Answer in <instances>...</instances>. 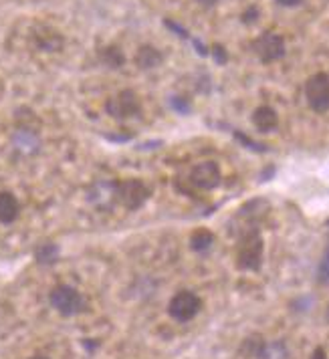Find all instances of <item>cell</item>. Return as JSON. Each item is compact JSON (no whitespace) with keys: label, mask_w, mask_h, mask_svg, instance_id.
Returning <instances> with one entry per match:
<instances>
[{"label":"cell","mask_w":329,"mask_h":359,"mask_svg":"<svg viewBox=\"0 0 329 359\" xmlns=\"http://www.w3.org/2000/svg\"><path fill=\"white\" fill-rule=\"evenodd\" d=\"M263 264V238L257 230L247 232L241 238L236 250V266L241 271H259Z\"/></svg>","instance_id":"obj_1"},{"label":"cell","mask_w":329,"mask_h":359,"mask_svg":"<svg viewBox=\"0 0 329 359\" xmlns=\"http://www.w3.org/2000/svg\"><path fill=\"white\" fill-rule=\"evenodd\" d=\"M259 15H261L259 6H248L247 11L243 13V17L241 18H243V22H245V25H253V22L259 18Z\"/></svg>","instance_id":"obj_20"},{"label":"cell","mask_w":329,"mask_h":359,"mask_svg":"<svg viewBox=\"0 0 329 359\" xmlns=\"http://www.w3.org/2000/svg\"><path fill=\"white\" fill-rule=\"evenodd\" d=\"M213 57L216 63H220V65H224L227 61H229V55H227V50H224V47H220V45H214L213 47Z\"/></svg>","instance_id":"obj_21"},{"label":"cell","mask_w":329,"mask_h":359,"mask_svg":"<svg viewBox=\"0 0 329 359\" xmlns=\"http://www.w3.org/2000/svg\"><path fill=\"white\" fill-rule=\"evenodd\" d=\"M259 359H293V355L287 343L277 339V341H264Z\"/></svg>","instance_id":"obj_13"},{"label":"cell","mask_w":329,"mask_h":359,"mask_svg":"<svg viewBox=\"0 0 329 359\" xmlns=\"http://www.w3.org/2000/svg\"><path fill=\"white\" fill-rule=\"evenodd\" d=\"M59 257V248L55 245H43L36 252H34V259L41 262V264H53Z\"/></svg>","instance_id":"obj_17"},{"label":"cell","mask_w":329,"mask_h":359,"mask_svg":"<svg viewBox=\"0 0 329 359\" xmlns=\"http://www.w3.org/2000/svg\"><path fill=\"white\" fill-rule=\"evenodd\" d=\"M253 126L259 131L269 133V131H273L279 126V115H277V111H275L273 107L261 105V107H257V109L253 111Z\"/></svg>","instance_id":"obj_9"},{"label":"cell","mask_w":329,"mask_h":359,"mask_svg":"<svg viewBox=\"0 0 329 359\" xmlns=\"http://www.w3.org/2000/svg\"><path fill=\"white\" fill-rule=\"evenodd\" d=\"M170 105H172V109H176L178 114H188V111H190V103H188V99L184 97H172L170 99Z\"/></svg>","instance_id":"obj_19"},{"label":"cell","mask_w":329,"mask_h":359,"mask_svg":"<svg viewBox=\"0 0 329 359\" xmlns=\"http://www.w3.org/2000/svg\"><path fill=\"white\" fill-rule=\"evenodd\" d=\"M281 6H287V8H291V6H299L303 0H277Z\"/></svg>","instance_id":"obj_24"},{"label":"cell","mask_w":329,"mask_h":359,"mask_svg":"<svg viewBox=\"0 0 329 359\" xmlns=\"http://www.w3.org/2000/svg\"><path fill=\"white\" fill-rule=\"evenodd\" d=\"M214 245V234L208 229H198L190 234V248L196 252H204Z\"/></svg>","instance_id":"obj_15"},{"label":"cell","mask_w":329,"mask_h":359,"mask_svg":"<svg viewBox=\"0 0 329 359\" xmlns=\"http://www.w3.org/2000/svg\"><path fill=\"white\" fill-rule=\"evenodd\" d=\"M166 27L168 29H172V31H176V33L180 34L182 39H190V33L186 31V29H182L178 22H174V20H166Z\"/></svg>","instance_id":"obj_22"},{"label":"cell","mask_w":329,"mask_h":359,"mask_svg":"<svg viewBox=\"0 0 329 359\" xmlns=\"http://www.w3.org/2000/svg\"><path fill=\"white\" fill-rule=\"evenodd\" d=\"M105 107H107V111L114 117H133V115H137L142 111L140 99L130 89H126V91L117 93L116 97L109 99Z\"/></svg>","instance_id":"obj_8"},{"label":"cell","mask_w":329,"mask_h":359,"mask_svg":"<svg viewBox=\"0 0 329 359\" xmlns=\"http://www.w3.org/2000/svg\"><path fill=\"white\" fill-rule=\"evenodd\" d=\"M18 200L8 192H0V222L11 224L18 216Z\"/></svg>","instance_id":"obj_11"},{"label":"cell","mask_w":329,"mask_h":359,"mask_svg":"<svg viewBox=\"0 0 329 359\" xmlns=\"http://www.w3.org/2000/svg\"><path fill=\"white\" fill-rule=\"evenodd\" d=\"M51 305L57 313H61L63 317H73L79 315L85 309V299L83 294L69 285H59L51 291Z\"/></svg>","instance_id":"obj_2"},{"label":"cell","mask_w":329,"mask_h":359,"mask_svg":"<svg viewBox=\"0 0 329 359\" xmlns=\"http://www.w3.org/2000/svg\"><path fill=\"white\" fill-rule=\"evenodd\" d=\"M222 174L216 162H200L190 172V182L200 190H213L220 184Z\"/></svg>","instance_id":"obj_7"},{"label":"cell","mask_w":329,"mask_h":359,"mask_svg":"<svg viewBox=\"0 0 329 359\" xmlns=\"http://www.w3.org/2000/svg\"><path fill=\"white\" fill-rule=\"evenodd\" d=\"M198 2H202V4H214V2H218V0H198Z\"/></svg>","instance_id":"obj_25"},{"label":"cell","mask_w":329,"mask_h":359,"mask_svg":"<svg viewBox=\"0 0 329 359\" xmlns=\"http://www.w3.org/2000/svg\"><path fill=\"white\" fill-rule=\"evenodd\" d=\"M263 345H264V339L259 335V333L248 335L247 339H243L241 347H239V355H241L243 359H259V353H261Z\"/></svg>","instance_id":"obj_14"},{"label":"cell","mask_w":329,"mask_h":359,"mask_svg":"<svg viewBox=\"0 0 329 359\" xmlns=\"http://www.w3.org/2000/svg\"><path fill=\"white\" fill-rule=\"evenodd\" d=\"M305 99L313 111L325 114L329 111V75L315 73L305 83Z\"/></svg>","instance_id":"obj_4"},{"label":"cell","mask_w":329,"mask_h":359,"mask_svg":"<svg viewBox=\"0 0 329 359\" xmlns=\"http://www.w3.org/2000/svg\"><path fill=\"white\" fill-rule=\"evenodd\" d=\"M99 57H101V61L109 67V69H119V67L126 63L123 53L117 49V47H105V49L99 53Z\"/></svg>","instance_id":"obj_16"},{"label":"cell","mask_w":329,"mask_h":359,"mask_svg":"<svg viewBox=\"0 0 329 359\" xmlns=\"http://www.w3.org/2000/svg\"><path fill=\"white\" fill-rule=\"evenodd\" d=\"M202 309V299L192 291H180L176 293L170 303H168V313L172 319L180 321V323H188L196 317Z\"/></svg>","instance_id":"obj_3"},{"label":"cell","mask_w":329,"mask_h":359,"mask_svg":"<svg viewBox=\"0 0 329 359\" xmlns=\"http://www.w3.org/2000/svg\"><path fill=\"white\" fill-rule=\"evenodd\" d=\"M311 359H329L328 351L323 347H315V351L311 353Z\"/></svg>","instance_id":"obj_23"},{"label":"cell","mask_w":329,"mask_h":359,"mask_svg":"<svg viewBox=\"0 0 329 359\" xmlns=\"http://www.w3.org/2000/svg\"><path fill=\"white\" fill-rule=\"evenodd\" d=\"M116 196L119 198V202L128 210H137L148 200L149 190L146 188V184H142L140 180H126V182H121L117 186Z\"/></svg>","instance_id":"obj_6"},{"label":"cell","mask_w":329,"mask_h":359,"mask_svg":"<svg viewBox=\"0 0 329 359\" xmlns=\"http://www.w3.org/2000/svg\"><path fill=\"white\" fill-rule=\"evenodd\" d=\"M317 280L323 283V285L329 283V246L325 248V252H323V257L319 261V266H317Z\"/></svg>","instance_id":"obj_18"},{"label":"cell","mask_w":329,"mask_h":359,"mask_svg":"<svg viewBox=\"0 0 329 359\" xmlns=\"http://www.w3.org/2000/svg\"><path fill=\"white\" fill-rule=\"evenodd\" d=\"M13 144L17 147L18 151L22 154H34L39 149V137L36 133L31 130H18L15 135H13Z\"/></svg>","instance_id":"obj_12"},{"label":"cell","mask_w":329,"mask_h":359,"mask_svg":"<svg viewBox=\"0 0 329 359\" xmlns=\"http://www.w3.org/2000/svg\"><path fill=\"white\" fill-rule=\"evenodd\" d=\"M253 53L263 61V63H275L285 57V39L279 33H273V31H267L259 39L253 41Z\"/></svg>","instance_id":"obj_5"},{"label":"cell","mask_w":329,"mask_h":359,"mask_svg":"<svg viewBox=\"0 0 329 359\" xmlns=\"http://www.w3.org/2000/svg\"><path fill=\"white\" fill-rule=\"evenodd\" d=\"M33 359H49V358H33Z\"/></svg>","instance_id":"obj_27"},{"label":"cell","mask_w":329,"mask_h":359,"mask_svg":"<svg viewBox=\"0 0 329 359\" xmlns=\"http://www.w3.org/2000/svg\"><path fill=\"white\" fill-rule=\"evenodd\" d=\"M162 61H164L162 53L156 49V47H149V45L140 47L137 55H135V63H137V67H142V69H156V67L162 65Z\"/></svg>","instance_id":"obj_10"},{"label":"cell","mask_w":329,"mask_h":359,"mask_svg":"<svg viewBox=\"0 0 329 359\" xmlns=\"http://www.w3.org/2000/svg\"><path fill=\"white\" fill-rule=\"evenodd\" d=\"M328 321H329V305H328Z\"/></svg>","instance_id":"obj_26"}]
</instances>
